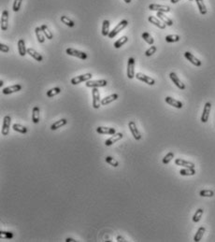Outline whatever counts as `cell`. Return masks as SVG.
Listing matches in <instances>:
<instances>
[{"instance_id":"cell-11","label":"cell","mask_w":215,"mask_h":242,"mask_svg":"<svg viewBox=\"0 0 215 242\" xmlns=\"http://www.w3.org/2000/svg\"><path fill=\"white\" fill-rule=\"evenodd\" d=\"M123 137H124V135L122 133H115L109 139H107L105 141V145L107 147H110V146L113 145L114 143H116V142H118L119 140H121L123 138Z\"/></svg>"},{"instance_id":"cell-33","label":"cell","mask_w":215,"mask_h":242,"mask_svg":"<svg viewBox=\"0 0 215 242\" xmlns=\"http://www.w3.org/2000/svg\"><path fill=\"white\" fill-rule=\"evenodd\" d=\"M12 129L15 131V132H19L21 134H26L27 133V128L24 125H22L20 124H14L12 125Z\"/></svg>"},{"instance_id":"cell-39","label":"cell","mask_w":215,"mask_h":242,"mask_svg":"<svg viewBox=\"0 0 215 242\" xmlns=\"http://www.w3.org/2000/svg\"><path fill=\"white\" fill-rule=\"evenodd\" d=\"M180 39V37L179 35H168L166 37V41L167 43H174L178 42Z\"/></svg>"},{"instance_id":"cell-47","label":"cell","mask_w":215,"mask_h":242,"mask_svg":"<svg viewBox=\"0 0 215 242\" xmlns=\"http://www.w3.org/2000/svg\"><path fill=\"white\" fill-rule=\"evenodd\" d=\"M117 241H119V242H125L126 240L123 237H121V236H118L117 237Z\"/></svg>"},{"instance_id":"cell-15","label":"cell","mask_w":215,"mask_h":242,"mask_svg":"<svg viewBox=\"0 0 215 242\" xmlns=\"http://www.w3.org/2000/svg\"><path fill=\"white\" fill-rule=\"evenodd\" d=\"M184 56H185V58L188 61H190L191 64H193L194 65H196V67H200V65H202L201 61L199 59H197L195 55H193V54L191 52H189V51H185L184 52Z\"/></svg>"},{"instance_id":"cell-48","label":"cell","mask_w":215,"mask_h":242,"mask_svg":"<svg viewBox=\"0 0 215 242\" xmlns=\"http://www.w3.org/2000/svg\"><path fill=\"white\" fill-rule=\"evenodd\" d=\"M66 241H67V242H73V241H76V240L73 239V238H70V237H68V238L66 239Z\"/></svg>"},{"instance_id":"cell-36","label":"cell","mask_w":215,"mask_h":242,"mask_svg":"<svg viewBox=\"0 0 215 242\" xmlns=\"http://www.w3.org/2000/svg\"><path fill=\"white\" fill-rule=\"evenodd\" d=\"M141 38L148 43V44H150V45H153V44L154 43V38L150 36L149 33H147V32H144V33H142V35H141Z\"/></svg>"},{"instance_id":"cell-22","label":"cell","mask_w":215,"mask_h":242,"mask_svg":"<svg viewBox=\"0 0 215 242\" xmlns=\"http://www.w3.org/2000/svg\"><path fill=\"white\" fill-rule=\"evenodd\" d=\"M27 53L29 54V55L31 56V57H33L36 61H38V62H42L43 61V57H42V55L41 54H39L35 49H33V48H28L27 49Z\"/></svg>"},{"instance_id":"cell-18","label":"cell","mask_w":215,"mask_h":242,"mask_svg":"<svg viewBox=\"0 0 215 242\" xmlns=\"http://www.w3.org/2000/svg\"><path fill=\"white\" fill-rule=\"evenodd\" d=\"M175 164L176 166H180V167H188V168H195V164L192 162H188L185 161L184 159L180 158H177L175 159Z\"/></svg>"},{"instance_id":"cell-29","label":"cell","mask_w":215,"mask_h":242,"mask_svg":"<svg viewBox=\"0 0 215 242\" xmlns=\"http://www.w3.org/2000/svg\"><path fill=\"white\" fill-rule=\"evenodd\" d=\"M197 2V8L199 9V12L201 15H205L207 14V8L205 6V3H204L203 0H196Z\"/></svg>"},{"instance_id":"cell-6","label":"cell","mask_w":215,"mask_h":242,"mask_svg":"<svg viewBox=\"0 0 215 242\" xmlns=\"http://www.w3.org/2000/svg\"><path fill=\"white\" fill-rule=\"evenodd\" d=\"M135 77V59L130 57L127 62V78L132 80Z\"/></svg>"},{"instance_id":"cell-3","label":"cell","mask_w":215,"mask_h":242,"mask_svg":"<svg viewBox=\"0 0 215 242\" xmlns=\"http://www.w3.org/2000/svg\"><path fill=\"white\" fill-rule=\"evenodd\" d=\"M92 77L93 75L91 73H85V74H82V75H80V76H76V77H74V78L71 79L70 82L71 84L73 85H77L82 81H88L92 79Z\"/></svg>"},{"instance_id":"cell-27","label":"cell","mask_w":215,"mask_h":242,"mask_svg":"<svg viewBox=\"0 0 215 242\" xmlns=\"http://www.w3.org/2000/svg\"><path fill=\"white\" fill-rule=\"evenodd\" d=\"M110 21L104 20L102 24V36L103 37H109L110 34Z\"/></svg>"},{"instance_id":"cell-4","label":"cell","mask_w":215,"mask_h":242,"mask_svg":"<svg viewBox=\"0 0 215 242\" xmlns=\"http://www.w3.org/2000/svg\"><path fill=\"white\" fill-rule=\"evenodd\" d=\"M92 95H93V107H94V108L98 109L100 108V105H101L100 94L98 91V88H93Z\"/></svg>"},{"instance_id":"cell-46","label":"cell","mask_w":215,"mask_h":242,"mask_svg":"<svg viewBox=\"0 0 215 242\" xmlns=\"http://www.w3.org/2000/svg\"><path fill=\"white\" fill-rule=\"evenodd\" d=\"M0 51H1L2 52H8V51H9V47L7 46L6 44L1 43V44H0Z\"/></svg>"},{"instance_id":"cell-25","label":"cell","mask_w":215,"mask_h":242,"mask_svg":"<svg viewBox=\"0 0 215 242\" xmlns=\"http://www.w3.org/2000/svg\"><path fill=\"white\" fill-rule=\"evenodd\" d=\"M156 16H158V18L161 21H162L166 25H167V26L173 25V21H172L171 19H169L167 16H166L164 12H157V15Z\"/></svg>"},{"instance_id":"cell-32","label":"cell","mask_w":215,"mask_h":242,"mask_svg":"<svg viewBox=\"0 0 215 242\" xmlns=\"http://www.w3.org/2000/svg\"><path fill=\"white\" fill-rule=\"evenodd\" d=\"M128 41V38L126 37V36H124V37H122V38H120L119 39H118L115 43H114V48L115 49H120L122 46H124V44L126 43Z\"/></svg>"},{"instance_id":"cell-28","label":"cell","mask_w":215,"mask_h":242,"mask_svg":"<svg viewBox=\"0 0 215 242\" xmlns=\"http://www.w3.org/2000/svg\"><path fill=\"white\" fill-rule=\"evenodd\" d=\"M205 232H206V228H205V227H204V226L199 227L198 230H197V232L196 233L195 237H194V241H195V242H198V241H200L201 238L203 237L204 234H205Z\"/></svg>"},{"instance_id":"cell-44","label":"cell","mask_w":215,"mask_h":242,"mask_svg":"<svg viewBox=\"0 0 215 242\" xmlns=\"http://www.w3.org/2000/svg\"><path fill=\"white\" fill-rule=\"evenodd\" d=\"M22 3H23V0H14L13 7H12L14 12H19L20 8H21V6H22Z\"/></svg>"},{"instance_id":"cell-12","label":"cell","mask_w":215,"mask_h":242,"mask_svg":"<svg viewBox=\"0 0 215 242\" xmlns=\"http://www.w3.org/2000/svg\"><path fill=\"white\" fill-rule=\"evenodd\" d=\"M210 109H211V104L210 102H207L204 106V109H203V113H202V116H201V122L202 123H207L208 120H209V117H210Z\"/></svg>"},{"instance_id":"cell-21","label":"cell","mask_w":215,"mask_h":242,"mask_svg":"<svg viewBox=\"0 0 215 242\" xmlns=\"http://www.w3.org/2000/svg\"><path fill=\"white\" fill-rule=\"evenodd\" d=\"M118 97H119V95H118L117 94H111V95H108V96L104 97L103 99L101 100V105H102V106H107V105H109V104H111V102L117 100V99H118Z\"/></svg>"},{"instance_id":"cell-17","label":"cell","mask_w":215,"mask_h":242,"mask_svg":"<svg viewBox=\"0 0 215 242\" xmlns=\"http://www.w3.org/2000/svg\"><path fill=\"white\" fill-rule=\"evenodd\" d=\"M96 132L101 135H113L116 133L115 128L112 127H105V126H98L96 128Z\"/></svg>"},{"instance_id":"cell-30","label":"cell","mask_w":215,"mask_h":242,"mask_svg":"<svg viewBox=\"0 0 215 242\" xmlns=\"http://www.w3.org/2000/svg\"><path fill=\"white\" fill-rule=\"evenodd\" d=\"M35 33H36V36H37L38 41L39 43H44V41H45V36H44V34H43V32H42L41 28L38 27V26L36 27V29H35Z\"/></svg>"},{"instance_id":"cell-5","label":"cell","mask_w":215,"mask_h":242,"mask_svg":"<svg viewBox=\"0 0 215 242\" xmlns=\"http://www.w3.org/2000/svg\"><path fill=\"white\" fill-rule=\"evenodd\" d=\"M128 127H129V130H130L132 136L134 137V138L136 140H141V132L138 131L137 125H136V123L134 121H130V122L128 123Z\"/></svg>"},{"instance_id":"cell-41","label":"cell","mask_w":215,"mask_h":242,"mask_svg":"<svg viewBox=\"0 0 215 242\" xmlns=\"http://www.w3.org/2000/svg\"><path fill=\"white\" fill-rule=\"evenodd\" d=\"M14 235L12 232H7V231H1L0 232V238L2 239H12Z\"/></svg>"},{"instance_id":"cell-2","label":"cell","mask_w":215,"mask_h":242,"mask_svg":"<svg viewBox=\"0 0 215 242\" xmlns=\"http://www.w3.org/2000/svg\"><path fill=\"white\" fill-rule=\"evenodd\" d=\"M66 53L68 54V55L77 57V58H80L81 60H86V59L88 58V55L85 52L81 51H78L76 49H73V48H68L66 50Z\"/></svg>"},{"instance_id":"cell-49","label":"cell","mask_w":215,"mask_h":242,"mask_svg":"<svg viewBox=\"0 0 215 242\" xmlns=\"http://www.w3.org/2000/svg\"><path fill=\"white\" fill-rule=\"evenodd\" d=\"M179 1H180V0H170V2L172 4H175V3H178Z\"/></svg>"},{"instance_id":"cell-23","label":"cell","mask_w":215,"mask_h":242,"mask_svg":"<svg viewBox=\"0 0 215 242\" xmlns=\"http://www.w3.org/2000/svg\"><path fill=\"white\" fill-rule=\"evenodd\" d=\"M18 51L21 56H25L27 53V49L25 47V42L23 38L19 39L18 41Z\"/></svg>"},{"instance_id":"cell-19","label":"cell","mask_w":215,"mask_h":242,"mask_svg":"<svg viewBox=\"0 0 215 242\" xmlns=\"http://www.w3.org/2000/svg\"><path fill=\"white\" fill-rule=\"evenodd\" d=\"M165 101H166V103H167L168 105H170V106H172V107H174V108H181L182 106H184L180 101L176 100L175 98H172V97H170V96H167V97L165 98Z\"/></svg>"},{"instance_id":"cell-8","label":"cell","mask_w":215,"mask_h":242,"mask_svg":"<svg viewBox=\"0 0 215 242\" xmlns=\"http://www.w3.org/2000/svg\"><path fill=\"white\" fill-rule=\"evenodd\" d=\"M135 76H136V78H137L138 81H143V82L147 83L148 85H154V84H155V81H154L153 78H150V77H149V76L144 75L143 73L138 72V73H137Z\"/></svg>"},{"instance_id":"cell-7","label":"cell","mask_w":215,"mask_h":242,"mask_svg":"<svg viewBox=\"0 0 215 242\" xmlns=\"http://www.w3.org/2000/svg\"><path fill=\"white\" fill-rule=\"evenodd\" d=\"M86 87L89 88H99V87H105L108 85V81L106 80H99V81H88L85 83Z\"/></svg>"},{"instance_id":"cell-20","label":"cell","mask_w":215,"mask_h":242,"mask_svg":"<svg viewBox=\"0 0 215 242\" xmlns=\"http://www.w3.org/2000/svg\"><path fill=\"white\" fill-rule=\"evenodd\" d=\"M148 21L150 22V24L154 25L155 26H157V27L160 28V29H165V28H166V25L163 23V22L161 21V20H158V19L155 18L154 16H149Z\"/></svg>"},{"instance_id":"cell-10","label":"cell","mask_w":215,"mask_h":242,"mask_svg":"<svg viewBox=\"0 0 215 242\" xmlns=\"http://www.w3.org/2000/svg\"><path fill=\"white\" fill-rule=\"evenodd\" d=\"M149 9L150 10H155L157 12H169L170 8L168 6L165 5H158V4H150L149 5Z\"/></svg>"},{"instance_id":"cell-45","label":"cell","mask_w":215,"mask_h":242,"mask_svg":"<svg viewBox=\"0 0 215 242\" xmlns=\"http://www.w3.org/2000/svg\"><path fill=\"white\" fill-rule=\"evenodd\" d=\"M156 50H157V48L155 47V46H150L146 51H145V55L146 56H152L154 53H155V51H156Z\"/></svg>"},{"instance_id":"cell-13","label":"cell","mask_w":215,"mask_h":242,"mask_svg":"<svg viewBox=\"0 0 215 242\" xmlns=\"http://www.w3.org/2000/svg\"><path fill=\"white\" fill-rule=\"evenodd\" d=\"M169 78L170 80L173 81V83H175V85L179 88L180 90H184L185 89V85L184 83H182V81L179 79V77L176 75V73L174 72H171L169 74Z\"/></svg>"},{"instance_id":"cell-40","label":"cell","mask_w":215,"mask_h":242,"mask_svg":"<svg viewBox=\"0 0 215 242\" xmlns=\"http://www.w3.org/2000/svg\"><path fill=\"white\" fill-rule=\"evenodd\" d=\"M105 160H106V163L111 164V166H112L113 167H117L118 166H119V163H118V161L116 159H114L113 157H111V156H107Z\"/></svg>"},{"instance_id":"cell-16","label":"cell","mask_w":215,"mask_h":242,"mask_svg":"<svg viewBox=\"0 0 215 242\" xmlns=\"http://www.w3.org/2000/svg\"><path fill=\"white\" fill-rule=\"evenodd\" d=\"M8 27V12L4 9L1 16V29L2 31H7Z\"/></svg>"},{"instance_id":"cell-50","label":"cell","mask_w":215,"mask_h":242,"mask_svg":"<svg viewBox=\"0 0 215 242\" xmlns=\"http://www.w3.org/2000/svg\"><path fill=\"white\" fill-rule=\"evenodd\" d=\"M124 1L126 4H129V3H131V2H132V0H124Z\"/></svg>"},{"instance_id":"cell-52","label":"cell","mask_w":215,"mask_h":242,"mask_svg":"<svg viewBox=\"0 0 215 242\" xmlns=\"http://www.w3.org/2000/svg\"><path fill=\"white\" fill-rule=\"evenodd\" d=\"M190 1H193V0H190Z\"/></svg>"},{"instance_id":"cell-9","label":"cell","mask_w":215,"mask_h":242,"mask_svg":"<svg viewBox=\"0 0 215 242\" xmlns=\"http://www.w3.org/2000/svg\"><path fill=\"white\" fill-rule=\"evenodd\" d=\"M10 123H12V118H10V116H5L3 119V125H2V131H1L3 136L8 135L9 128H10Z\"/></svg>"},{"instance_id":"cell-26","label":"cell","mask_w":215,"mask_h":242,"mask_svg":"<svg viewBox=\"0 0 215 242\" xmlns=\"http://www.w3.org/2000/svg\"><path fill=\"white\" fill-rule=\"evenodd\" d=\"M32 122L34 124L39 123V108L38 106L34 107L32 111Z\"/></svg>"},{"instance_id":"cell-43","label":"cell","mask_w":215,"mask_h":242,"mask_svg":"<svg viewBox=\"0 0 215 242\" xmlns=\"http://www.w3.org/2000/svg\"><path fill=\"white\" fill-rule=\"evenodd\" d=\"M173 158H174V153L170 151V152H168L167 154L163 158V161H162V162H163L164 164H168L172 159H173Z\"/></svg>"},{"instance_id":"cell-35","label":"cell","mask_w":215,"mask_h":242,"mask_svg":"<svg viewBox=\"0 0 215 242\" xmlns=\"http://www.w3.org/2000/svg\"><path fill=\"white\" fill-rule=\"evenodd\" d=\"M61 88H59V87H55V88H52V89H51V90H49V91H47V96L48 97H53V96H55V95H57V94H59L60 93H61Z\"/></svg>"},{"instance_id":"cell-37","label":"cell","mask_w":215,"mask_h":242,"mask_svg":"<svg viewBox=\"0 0 215 242\" xmlns=\"http://www.w3.org/2000/svg\"><path fill=\"white\" fill-rule=\"evenodd\" d=\"M61 22L63 24H64L66 25H68V26H69V27H74L75 26V24H74V22L71 20V19H69L68 16H61Z\"/></svg>"},{"instance_id":"cell-14","label":"cell","mask_w":215,"mask_h":242,"mask_svg":"<svg viewBox=\"0 0 215 242\" xmlns=\"http://www.w3.org/2000/svg\"><path fill=\"white\" fill-rule=\"evenodd\" d=\"M22 85L21 84H14V85H12V86H8L6 88H4L2 93L4 94H13V93H16V92H19L22 90Z\"/></svg>"},{"instance_id":"cell-51","label":"cell","mask_w":215,"mask_h":242,"mask_svg":"<svg viewBox=\"0 0 215 242\" xmlns=\"http://www.w3.org/2000/svg\"><path fill=\"white\" fill-rule=\"evenodd\" d=\"M3 84H4L3 81H0V87H2V86H3Z\"/></svg>"},{"instance_id":"cell-42","label":"cell","mask_w":215,"mask_h":242,"mask_svg":"<svg viewBox=\"0 0 215 242\" xmlns=\"http://www.w3.org/2000/svg\"><path fill=\"white\" fill-rule=\"evenodd\" d=\"M199 195L202 197H212L214 195V192L211 190H202L199 192Z\"/></svg>"},{"instance_id":"cell-38","label":"cell","mask_w":215,"mask_h":242,"mask_svg":"<svg viewBox=\"0 0 215 242\" xmlns=\"http://www.w3.org/2000/svg\"><path fill=\"white\" fill-rule=\"evenodd\" d=\"M203 213H204L203 208H198V210L196 211L195 215L193 216V222H194V223H198V222L200 221V219H201Z\"/></svg>"},{"instance_id":"cell-34","label":"cell","mask_w":215,"mask_h":242,"mask_svg":"<svg viewBox=\"0 0 215 242\" xmlns=\"http://www.w3.org/2000/svg\"><path fill=\"white\" fill-rule=\"evenodd\" d=\"M180 174L181 176H194L196 174V169L195 168H188L185 167L184 169L180 170Z\"/></svg>"},{"instance_id":"cell-31","label":"cell","mask_w":215,"mask_h":242,"mask_svg":"<svg viewBox=\"0 0 215 242\" xmlns=\"http://www.w3.org/2000/svg\"><path fill=\"white\" fill-rule=\"evenodd\" d=\"M40 28H41V30L43 32V34H44V36L46 37V38H48V39H52L53 38V34L51 33V31H50L49 27L46 25H42L40 26Z\"/></svg>"},{"instance_id":"cell-24","label":"cell","mask_w":215,"mask_h":242,"mask_svg":"<svg viewBox=\"0 0 215 242\" xmlns=\"http://www.w3.org/2000/svg\"><path fill=\"white\" fill-rule=\"evenodd\" d=\"M68 124V120L67 119H61L59 121H56L55 123H53L51 125V131H55L59 128H61L62 126L66 125Z\"/></svg>"},{"instance_id":"cell-1","label":"cell","mask_w":215,"mask_h":242,"mask_svg":"<svg viewBox=\"0 0 215 242\" xmlns=\"http://www.w3.org/2000/svg\"><path fill=\"white\" fill-rule=\"evenodd\" d=\"M127 25H128V21H127V20H123V21H121L120 23L118 24V25L112 29V31L110 32L109 38H115L118 34H119V33H120L122 30H124Z\"/></svg>"}]
</instances>
